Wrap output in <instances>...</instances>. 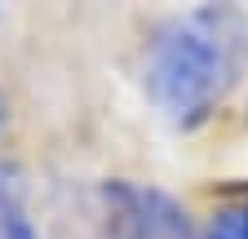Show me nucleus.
Listing matches in <instances>:
<instances>
[{
    "mask_svg": "<svg viewBox=\"0 0 248 239\" xmlns=\"http://www.w3.org/2000/svg\"><path fill=\"white\" fill-rule=\"evenodd\" d=\"M200 239H248V199L244 204H226L204 222Z\"/></svg>",
    "mask_w": 248,
    "mask_h": 239,
    "instance_id": "20e7f679",
    "label": "nucleus"
},
{
    "mask_svg": "<svg viewBox=\"0 0 248 239\" xmlns=\"http://www.w3.org/2000/svg\"><path fill=\"white\" fill-rule=\"evenodd\" d=\"M0 129H5V98H0Z\"/></svg>",
    "mask_w": 248,
    "mask_h": 239,
    "instance_id": "39448f33",
    "label": "nucleus"
},
{
    "mask_svg": "<svg viewBox=\"0 0 248 239\" xmlns=\"http://www.w3.org/2000/svg\"><path fill=\"white\" fill-rule=\"evenodd\" d=\"M98 208L102 239H200L182 199H173L160 186L111 177L98 186Z\"/></svg>",
    "mask_w": 248,
    "mask_h": 239,
    "instance_id": "f03ea898",
    "label": "nucleus"
},
{
    "mask_svg": "<svg viewBox=\"0 0 248 239\" xmlns=\"http://www.w3.org/2000/svg\"><path fill=\"white\" fill-rule=\"evenodd\" d=\"M248 58V22L235 9H195L155 27L142 53V84L169 124L191 129L226 98Z\"/></svg>",
    "mask_w": 248,
    "mask_h": 239,
    "instance_id": "f257e3e1",
    "label": "nucleus"
},
{
    "mask_svg": "<svg viewBox=\"0 0 248 239\" xmlns=\"http://www.w3.org/2000/svg\"><path fill=\"white\" fill-rule=\"evenodd\" d=\"M0 239H40L36 230H31V222H27L18 177L9 168H0Z\"/></svg>",
    "mask_w": 248,
    "mask_h": 239,
    "instance_id": "7ed1b4c3",
    "label": "nucleus"
}]
</instances>
